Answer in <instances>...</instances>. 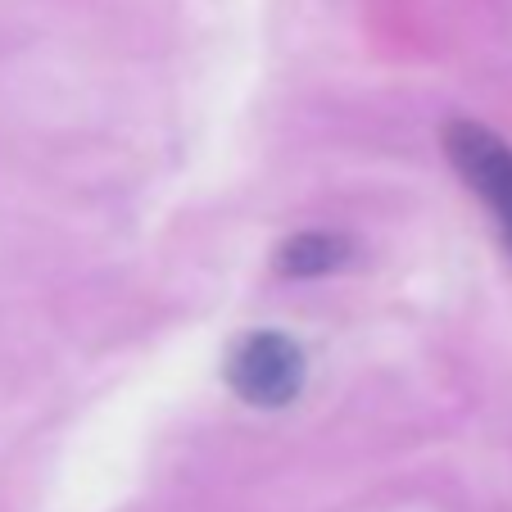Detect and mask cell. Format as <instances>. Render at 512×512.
I'll return each mask as SVG.
<instances>
[{
    "label": "cell",
    "mask_w": 512,
    "mask_h": 512,
    "mask_svg": "<svg viewBox=\"0 0 512 512\" xmlns=\"http://www.w3.org/2000/svg\"><path fill=\"white\" fill-rule=\"evenodd\" d=\"M445 155L463 173V182L494 209V218H499L503 236L512 245V145L499 141L490 127L458 118V123L445 127Z\"/></svg>",
    "instance_id": "obj_2"
},
{
    "label": "cell",
    "mask_w": 512,
    "mask_h": 512,
    "mask_svg": "<svg viewBox=\"0 0 512 512\" xmlns=\"http://www.w3.org/2000/svg\"><path fill=\"white\" fill-rule=\"evenodd\" d=\"M227 386L259 408H281L304 386V354L281 331H254L227 358Z\"/></svg>",
    "instance_id": "obj_1"
},
{
    "label": "cell",
    "mask_w": 512,
    "mask_h": 512,
    "mask_svg": "<svg viewBox=\"0 0 512 512\" xmlns=\"http://www.w3.org/2000/svg\"><path fill=\"white\" fill-rule=\"evenodd\" d=\"M349 263V241L336 232H300L277 250V268L286 277H322Z\"/></svg>",
    "instance_id": "obj_3"
}]
</instances>
